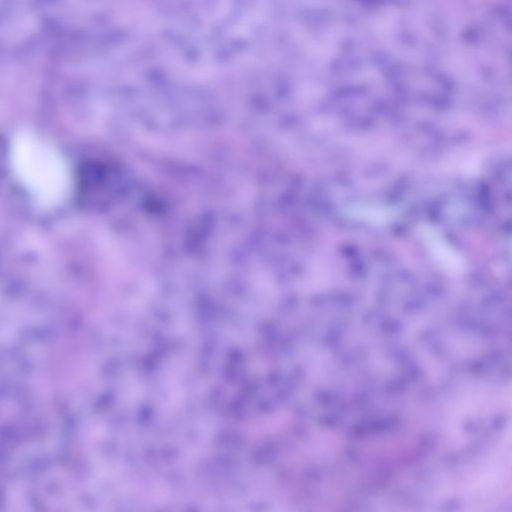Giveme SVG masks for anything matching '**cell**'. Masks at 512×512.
Masks as SVG:
<instances>
[{"instance_id": "obj_1", "label": "cell", "mask_w": 512, "mask_h": 512, "mask_svg": "<svg viewBox=\"0 0 512 512\" xmlns=\"http://www.w3.org/2000/svg\"><path fill=\"white\" fill-rule=\"evenodd\" d=\"M11 165L18 181L38 204L51 208L61 204L71 186L64 157L39 135L23 131L11 145Z\"/></svg>"}]
</instances>
